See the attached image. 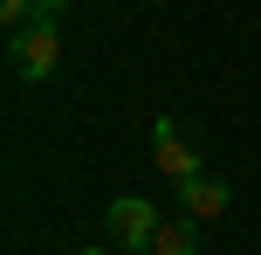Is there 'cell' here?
<instances>
[{"label": "cell", "mask_w": 261, "mask_h": 255, "mask_svg": "<svg viewBox=\"0 0 261 255\" xmlns=\"http://www.w3.org/2000/svg\"><path fill=\"white\" fill-rule=\"evenodd\" d=\"M7 62H14L21 83H48L55 62H62V21H35L28 35H14L7 41Z\"/></svg>", "instance_id": "6da1fadb"}, {"label": "cell", "mask_w": 261, "mask_h": 255, "mask_svg": "<svg viewBox=\"0 0 261 255\" xmlns=\"http://www.w3.org/2000/svg\"><path fill=\"white\" fill-rule=\"evenodd\" d=\"M151 159H158V173H165L172 187H186V179L206 173V152L193 145V131H186L179 118H158L151 124Z\"/></svg>", "instance_id": "7a4b0ae2"}, {"label": "cell", "mask_w": 261, "mask_h": 255, "mask_svg": "<svg viewBox=\"0 0 261 255\" xmlns=\"http://www.w3.org/2000/svg\"><path fill=\"white\" fill-rule=\"evenodd\" d=\"M158 228H165V221H158V207L144 200V193H117V200H110V214H103V235H110L117 248H144V255H151Z\"/></svg>", "instance_id": "3957f363"}, {"label": "cell", "mask_w": 261, "mask_h": 255, "mask_svg": "<svg viewBox=\"0 0 261 255\" xmlns=\"http://www.w3.org/2000/svg\"><path fill=\"white\" fill-rule=\"evenodd\" d=\"M179 200H186V221H220L227 207H234V187H227L220 173H199V179L179 187Z\"/></svg>", "instance_id": "277c9868"}, {"label": "cell", "mask_w": 261, "mask_h": 255, "mask_svg": "<svg viewBox=\"0 0 261 255\" xmlns=\"http://www.w3.org/2000/svg\"><path fill=\"white\" fill-rule=\"evenodd\" d=\"M151 255H199V221H165L158 228V242H151Z\"/></svg>", "instance_id": "5b68a950"}, {"label": "cell", "mask_w": 261, "mask_h": 255, "mask_svg": "<svg viewBox=\"0 0 261 255\" xmlns=\"http://www.w3.org/2000/svg\"><path fill=\"white\" fill-rule=\"evenodd\" d=\"M0 21H7V35H28V28L41 21V7L35 0H0Z\"/></svg>", "instance_id": "8992f818"}, {"label": "cell", "mask_w": 261, "mask_h": 255, "mask_svg": "<svg viewBox=\"0 0 261 255\" xmlns=\"http://www.w3.org/2000/svg\"><path fill=\"white\" fill-rule=\"evenodd\" d=\"M35 7H41V21H62V14L76 7V0H35Z\"/></svg>", "instance_id": "52a82bcc"}, {"label": "cell", "mask_w": 261, "mask_h": 255, "mask_svg": "<svg viewBox=\"0 0 261 255\" xmlns=\"http://www.w3.org/2000/svg\"><path fill=\"white\" fill-rule=\"evenodd\" d=\"M76 255H110V248H96V242H90V248H76Z\"/></svg>", "instance_id": "ba28073f"}]
</instances>
